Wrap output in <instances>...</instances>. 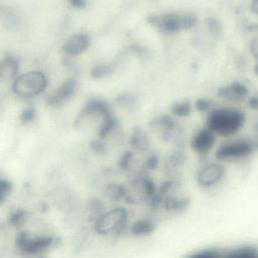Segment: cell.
<instances>
[{"mask_svg": "<svg viewBox=\"0 0 258 258\" xmlns=\"http://www.w3.org/2000/svg\"><path fill=\"white\" fill-rule=\"evenodd\" d=\"M245 113L235 107H223L214 109L209 114L207 128L213 133L223 137L233 136L245 125Z\"/></svg>", "mask_w": 258, "mask_h": 258, "instance_id": "obj_1", "label": "cell"}, {"mask_svg": "<svg viewBox=\"0 0 258 258\" xmlns=\"http://www.w3.org/2000/svg\"><path fill=\"white\" fill-rule=\"evenodd\" d=\"M255 151L252 139L238 138L221 144L216 151V157L221 162H238L247 159Z\"/></svg>", "mask_w": 258, "mask_h": 258, "instance_id": "obj_2", "label": "cell"}, {"mask_svg": "<svg viewBox=\"0 0 258 258\" xmlns=\"http://www.w3.org/2000/svg\"><path fill=\"white\" fill-rule=\"evenodd\" d=\"M148 21L163 33H174L194 26L196 17L191 14L164 13L151 16Z\"/></svg>", "mask_w": 258, "mask_h": 258, "instance_id": "obj_3", "label": "cell"}, {"mask_svg": "<svg viewBox=\"0 0 258 258\" xmlns=\"http://www.w3.org/2000/svg\"><path fill=\"white\" fill-rule=\"evenodd\" d=\"M46 86V79L40 72H29L19 76L13 83V92L21 98H32L40 94Z\"/></svg>", "mask_w": 258, "mask_h": 258, "instance_id": "obj_4", "label": "cell"}, {"mask_svg": "<svg viewBox=\"0 0 258 258\" xmlns=\"http://www.w3.org/2000/svg\"><path fill=\"white\" fill-rule=\"evenodd\" d=\"M126 220L127 214L123 209H112L98 218L96 230L101 235H114L124 227Z\"/></svg>", "mask_w": 258, "mask_h": 258, "instance_id": "obj_5", "label": "cell"}, {"mask_svg": "<svg viewBox=\"0 0 258 258\" xmlns=\"http://www.w3.org/2000/svg\"><path fill=\"white\" fill-rule=\"evenodd\" d=\"M225 176V168L220 163H210L204 166L198 174V183L205 188L219 184Z\"/></svg>", "mask_w": 258, "mask_h": 258, "instance_id": "obj_6", "label": "cell"}, {"mask_svg": "<svg viewBox=\"0 0 258 258\" xmlns=\"http://www.w3.org/2000/svg\"><path fill=\"white\" fill-rule=\"evenodd\" d=\"M216 136L209 128L200 130L191 139V148L199 154H207L215 146Z\"/></svg>", "mask_w": 258, "mask_h": 258, "instance_id": "obj_7", "label": "cell"}, {"mask_svg": "<svg viewBox=\"0 0 258 258\" xmlns=\"http://www.w3.org/2000/svg\"><path fill=\"white\" fill-rule=\"evenodd\" d=\"M219 96L229 102H243L248 99L249 89L246 85L235 82L226 87H223L219 91Z\"/></svg>", "mask_w": 258, "mask_h": 258, "instance_id": "obj_8", "label": "cell"}, {"mask_svg": "<svg viewBox=\"0 0 258 258\" xmlns=\"http://www.w3.org/2000/svg\"><path fill=\"white\" fill-rule=\"evenodd\" d=\"M77 84L74 80L66 81L60 87H58L48 98L47 103L50 106H57L68 99H70L76 91Z\"/></svg>", "mask_w": 258, "mask_h": 258, "instance_id": "obj_9", "label": "cell"}, {"mask_svg": "<svg viewBox=\"0 0 258 258\" xmlns=\"http://www.w3.org/2000/svg\"><path fill=\"white\" fill-rule=\"evenodd\" d=\"M89 45V37L84 33L72 35L63 45V50L69 55H77L82 53Z\"/></svg>", "mask_w": 258, "mask_h": 258, "instance_id": "obj_10", "label": "cell"}, {"mask_svg": "<svg viewBox=\"0 0 258 258\" xmlns=\"http://www.w3.org/2000/svg\"><path fill=\"white\" fill-rule=\"evenodd\" d=\"M220 258H258V249L253 245H243L222 253Z\"/></svg>", "mask_w": 258, "mask_h": 258, "instance_id": "obj_11", "label": "cell"}, {"mask_svg": "<svg viewBox=\"0 0 258 258\" xmlns=\"http://www.w3.org/2000/svg\"><path fill=\"white\" fill-rule=\"evenodd\" d=\"M190 112V104L188 102H180V103H176L173 107H172V113L175 116H179V117H184L187 116Z\"/></svg>", "mask_w": 258, "mask_h": 258, "instance_id": "obj_12", "label": "cell"}, {"mask_svg": "<svg viewBox=\"0 0 258 258\" xmlns=\"http://www.w3.org/2000/svg\"><path fill=\"white\" fill-rule=\"evenodd\" d=\"M221 254L216 250H205L191 255L189 258H220Z\"/></svg>", "mask_w": 258, "mask_h": 258, "instance_id": "obj_13", "label": "cell"}, {"mask_svg": "<svg viewBox=\"0 0 258 258\" xmlns=\"http://www.w3.org/2000/svg\"><path fill=\"white\" fill-rule=\"evenodd\" d=\"M34 117V111L32 109H26L23 111L21 115V119L23 122H30Z\"/></svg>", "mask_w": 258, "mask_h": 258, "instance_id": "obj_14", "label": "cell"}, {"mask_svg": "<svg viewBox=\"0 0 258 258\" xmlns=\"http://www.w3.org/2000/svg\"><path fill=\"white\" fill-rule=\"evenodd\" d=\"M196 107L199 110H202V111L209 110V109H211V103L209 101H206V100H199L196 104Z\"/></svg>", "mask_w": 258, "mask_h": 258, "instance_id": "obj_15", "label": "cell"}, {"mask_svg": "<svg viewBox=\"0 0 258 258\" xmlns=\"http://www.w3.org/2000/svg\"><path fill=\"white\" fill-rule=\"evenodd\" d=\"M107 67H105V66H103L102 68H96L95 70H94V72H93V75L94 76H97V77H101V76H104L106 73H107Z\"/></svg>", "mask_w": 258, "mask_h": 258, "instance_id": "obj_16", "label": "cell"}, {"mask_svg": "<svg viewBox=\"0 0 258 258\" xmlns=\"http://www.w3.org/2000/svg\"><path fill=\"white\" fill-rule=\"evenodd\" d=\"M249 105L251 108L258 110V97H251L249 99Z\"/></svg>", "mask_w": 258, "mask_h": 258, "instance_id": "obj_17", "label": "cell"}, {"mask_svg": "<svg viewBox=\"0 0 258 258\" xmlns=\"http://www.w3.org/2000/svg\"><path fill=\"white\" fill-rule=\"evenodd\" d=\"M250 7H251L252 12H253L254 14L258 15V0H251Z\"/></svg>", "mask_w": 258, "mask_h": 258, "instance_id": "obj_18", "label": "cell"}, {"mask_svg": "<svg viewBox=\"0 0 258 258\" xmlns=\"http://www.w3.org/2000/svg\"><path fill=\"white\" fill-rule=\"evenodd\" d=\"M70 1V3L73 5V6H75V7H78V8H81V7H83L84 5H85V0H69Z\"/></svg>", "mask_w": 258, "mask_h": 258, "instance_id": "obj_19", "label": "cell"}, {"mask_svg": "<svg viewBox=\"0 0 258 258\" xmlns=\"http://www.w3.org/2000/svg\"><path fill=\"white\" fill-rule=\"evenodd\" d=\"M254 71H255V74L258 76V62L256 63V66H255V68H254Z\"/></svg>", "mask_w": 258, "mask_h": 258, "instance_id": "obj_20", "label": "cell"}]
</instances>
